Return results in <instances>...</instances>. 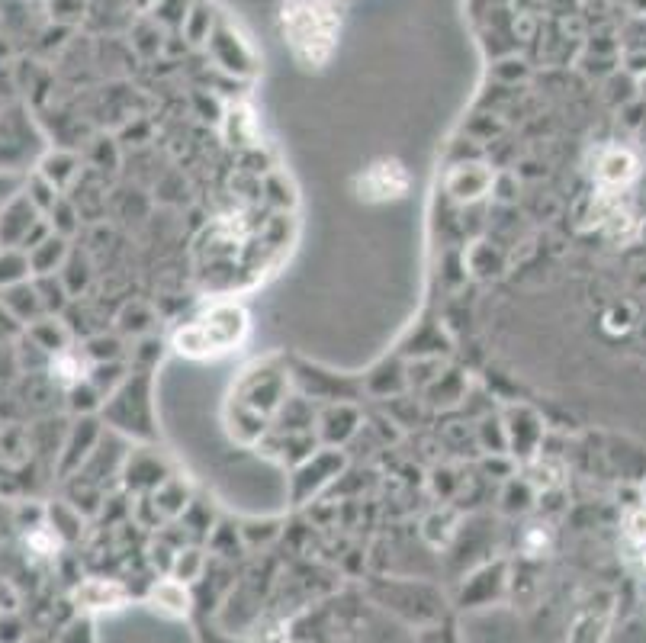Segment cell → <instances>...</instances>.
Instances as JSON below:
<instances>
[{
  "instance_id": "cell-1",
  "label": "cell",
  "mask_w": 646,
  "mask_h": 643,
  "mask_svg": "<svg viewBox=\"0 0 646 643\" xmlns=\"http://www.w3.org/2000/svg\"><path fill=\"white\" fill-rule=\"evenodd\" d=\"M283 23H287L290 42L299 55H306L309 62H322L332 49L335 20L328 17V10L312 4V0H290V7L283 10Z\"/></svg>"
},
{
  "instance_id": "cell-2",
  "label": "cell",
  "mask_w": 646,
  "mask_h": 643,
  "mask_svg": "<svg viewBox=\"0 0 646 643\" xmlns=\"http://www.w3.org/2000/svg\"><path fill=\"white\" fill-rule=\"evenodd\" d=\"M242 335H245V316H242V309L222 306V309H216L209 319L184 328V332L177 335V348L184 351V354H193V357L219 354V351L235 348L238 341H242Z\"/></svg>"
},
{
  "instance_id": "cell-3",
  "label": "cell",
  "mask_w": 646,
  "mask_h": 643,
  "mask_svg": "<svg viewBox=\"0 0 646 643\" xmlns=\"http://www.w3.org/2000/svg\"><path fill=\"white\" fill-rule=\"evenodd\" d=\"M405 187H409V177L399 168L396 161H380L357 181L360 197L367 200H389V197H402Z\"/></svg>"
},
{
  "instance_id": "cell-4",
  "label": "cell",
  "mask_w": 646,
  "mask_h": 643,
  "mask_svg": "<svg viewBox=\"0 0 646 643\" xmlns=\"http://www.w3.org/2000/svg\"><path fill=\"white\" fill-rule=\"evenodd\" d=\"M637 177V158L624 152V148H611L598 161V181L608 190H621Z\"/></svg>"
},
{
  "instance_id": "cell-5",
  "label": "cell",
  "mask_w": 646,
  "mask_h": 643,
  "mask_svg": "<svg viewBox=\"0 0 646 643\" xmlns=\"http://www.w3.org/2000/svg\"><path fill=\"white\" fill-rule=\"evenodd\" d=\"M74 602L87 611H103V608H123L126 605V592L123 586L107 579H94V582H84V586L74 592Z\"/></svg>"
},
{
  "instance_id": "cell-6",
  "label": "cell",
  "mask_w": 646,
  "mask_h": 643,
  "mask_svg": "<svg viewBox=\"0 0 646 643\" xmlns=\"http://www.w3.org/2000/svg\"><path fill=\"white\" fill-rule=\"evenodd\" d=\"M152 598H155V602H158L161 608L174 611V615H187L190 598H187L184 586H177V582H161V586L152 592Z\"/></svg>"
},
{
  "instance_id": "cell-7",
  "label": "cell",
  "mask_w": 646,
  "mask_h": 643,
  "mask_svg": "<svg viewBox=\"0 0 646 643\" xmlns=\"http://www.w3.org/2000/svg\"><path fill=\"white\" fill-rule=\"evenodd\" d=\"M55 373H58L62 380H68V383H71V380H81V377H84V364L78 361V357L62 354V357L55 361Z\"/></svg>"
},
{
  "instance_id": "cell-8",
  "label": "cell",
  "mask_w": 646,
  "mask_h": 643,
  "mask_svg": "<svg viewBox=\"0 0 646 643\" xmlns=\"http://www.w3.org/2000/svg\"><path fill=\"white\" fill-rule=\"evenodd\" d=\"M29 544L39 547V553H52V550L58 547L55 537H42V534H33V537H29Z\"/></svg>"
}]
</instances>
